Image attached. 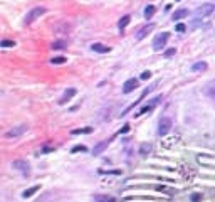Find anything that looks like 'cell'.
<instances>
[{"mask_svg": "<svg viewBox=\"0 0 215 202\" xmlns=\"http://www.w3.org/2000/svg\"><path fill=\"white\" fill-rule=\"evenodd\" d=\"M150 78H151V73H150V71H143L141 76H140V79H150Z\"/></svg>", "mask_w": 215, "mask_h": 202, "instance_id": "28", "label": "cell"}, {"mask_svg": "<svg viewBox=\"0 0 215 202\" xmlns=\"http://www.w3.org/2000/svg\"><path fill=\"white\" fill-rule=\"evenodd\" d=\"M13 46H15V40H12V39L0 40V47H13Z\"/></svg>", "mask_w": 215, "mask_h": 202, "instance_id": "22", "label": "cell"}, {"mask_svg": "<svg viewBox=\"0 0 215 202\" xmlns=\"http://www.w3.org/2000/svg\"><path fill=\"white\" fill-rule=\"evenodd\" d=\"M215 12V5L214 4H202L200 7H197V10H195V15L198 17V19H203V17H208V15H212Z\"/></svg>", "mask_w": 215, "mask_h": 202, "instance_id": "3", "label": "cell"}, {"mask_svg": "<svg viewBox=\"0 0 215 202\" xmlns=\"http://www.w3.org/2000/svg\"><path fill=\"white\" fill-rule=\"evenodd\" d=\"M168 39H170V34L168 32H160L155 35L153 39V51H161L163 47L167 46Z\"/></svg>", "mask_w": 215, "mask_h": 202, "instance_id": "2", "label": "cell"}, {"mask_svg": "<svg viewBox=\"0 0 215 202\" xmlns=\"http://www.w3.org/2000/svg\"><path fill=\"white\" fill-rule=\"evenodd\" d=\"M94 202H116L111 195H94Z\"/></svg>", "mask_w": 215, "mask_h": 202, "instance_id": "20", "label": "cell"}, {"mask_svg": "<svg viewBox=\"0 0 215 202\" xmlns=\"http://www.w3.org/2000/svg\"><path fill=\"white\" fill-rule=\"evenodd\" d=\"M46 12H47L46 7H34L32 10H30V12L25 15V19H24V24H25V25H30V24H34V22H35V20L40 17V15H44Z\"/></svg>", "mask_w": 215, "mask_h": 202, "instance_id": "1", "label": "cell"}, {"mask_svg": "<svg viewBox=\"0 0 215 202\" xmlns=\"http://www.w3.org/2000/svg\"><path fill=\"white\" fill-rule=\"evenodd\" d=\"M136 88H138V79H136V78H131V79L124 81V84H123V93L129 94L131 91H134Z\"/></svg>", "mask_w": 215, "mask_h": 202, "instance_id": "10", "label": "cell"}, {"mask_svg": "<svg viewBox=\"0 0 215 202\" xmlns=\"http://www.w3.org/2000/svg\"><path fill=\"white\" fill-rule=\"evenodd\" d=\"M82 133H93V128L86 126V128H77V130H72L71 135H82Z\"/></svg>", "mask_w": 215, "mask_h": 202, "instance_id": "21", "label": "cell"}, {"mask_svg": "<svg viewBox=\"0 0 215 202\" xmlns=\"http://www.w3.org/2000/svg\"><path fill=\"white\" fill-rule=\"evenodd\" d=\"M153 27H155V24H148V25H143V27L140 29V30L136 32V35H134V39H136V40H141V39H145V37H146L148 34H150L151 30H153Z\"/></svg>", "mask_w": 215, "mask_h": 202, "instance_id": "12", "label": "cell"}, {"mask_svg": "<svg viewBox=\"0 0 215 202\" xmlns=\"http://www.w3.org/2000/svg\"><path fill=\"white\" fill-rule=\"evenodd\" d=\"M175 2H181V0H175Z\"/></svg>", "mask_w": 215, "mask_h": 202, "instance_id": "32", "label": "cell"}, {"mask_svg": "<svg viewBox=\"0 0 215 202\" xmlns=\"http://www.w3.org/2000/svg\"><path fill=\"white\" fill-rule=\"evenodd\" d=\"M129 20H131V17H129V15H123V17L119 19V22H118V27H119V30H121V32H123V30H124V29L128 27Z\"/></svg>", "mask_w": 215, "mask_h": 202, "instance_id": "15", "label": "cell"}, {"mask_svg": "<svg viewBox=\"0 0 215 202\" xmlns=\"http://www.w3.org/2000/svg\"><path fill=\"white\" fill-rule=\"evenodd\" d=\"M188 13H190V12H188L187 8H178L176 12H173V15H171V20H173V22H178V20L185 19Z\"/></svg>", "mask_w": 215, "mask_h": 202, "instance_id": "14", "label": "cell"}, {"mask_svg": "<svg viewBox=\"0 0 215 202\" xmlns=\"http://www.w3.org/2000/svg\"><path fill=\"white\" fill-rule=\"evenodd\" d=\"M150 148H151V145H141V153H146V152H150Z\"/></svg>", "mask_w": 215, "mask_h": 202, "instance_id": "30", "label": "cell"}, {"mask_svg": "<svg viewBox=\"0 0 215 202\" xmlns=\"http://www.w3.org/2000/svg\"><path fill=\"white\" fill-rule=\"evenodd\" d=\"M91 51H94V52H98V54H106V52L111 51V47H109V46H103V44H99V42H96V44L91 46Z\"/></svg>", "mask_w": 215, "mask_h": 202, "instance_id": "13", "label": "cell"}, {"mask_svg": "<svg viewBox=\"0 0 215 202\" xmlns=\"http://www.w3.org/2000/svg\"><path fill=\"white\" fill-rule=\"evenodd\" d=\"M175 54H176V49H175V47H170V49H167V51H165V54H163V56H165V57H171V56H175Z\"/></svg>", "mask_w": 215, "mask_h": 202, "instance_id": "25", "label": "cell"}, {"mask_svg": "<svg viewBox=\"0 0 215 202\" xmlns=\"http://www.w3.org/2000/svg\"><path fill=\"white\" fill-rule=\"evenodd\" d=\"M27 131V125H20V126H15L12 130H8L5 133V138H17L20 135H24Z\"/></svg>", "mask_w": 215, "mask_h": 202, "instance_id": "9", "label": "cell"}, {"mask_svg": "<svg viewBox=\"0 0 215 202\" xmlns=\"http://www.w3.org/2000/svg\"><path fill=\"white\" fill-rule=\"evenodd\" d=\"M66 61L67 59L64 56H57V57H52V59H51V64H64Z\"/></svg>", "mask_w": 215, "mask_h": 202, "instance_id": "23", "label": "cell"}, {"mask_svg": "<svg viewBox=\"0 0 215 202\" xmlns=\"http://www.w3.org/2000/svg\"><path fill=\"white\" fill-rule=\"evenodd\" d=\"M76 93H77V89H76V88H69V89H66L64 94L59 98V105H66L67 101L72 100L74 96H76Z\"/></svg>", "mask_w": 215, "mask_h": 202, "instance_id": "11", "label": "cell"}, {"mask_svg": "<svg viewBox=\"0 0 215 202\" xmlns=\"http://www.w3.org/2000/svg\"><path fill=\"white\" fill-rule=\"evenodd\" d=\"M12 167L15 168V170L22 172V175H24V177H29V174H30V165H29L27 162H24V160H15V162H12Z\"/></svg>", "mask_w": 215, "mask_h": 202, "instance_id": "7", "label": "cell"}, {"mask_svg": "<svg viewBox=\"0 0 215 202\" xmlns=\"http://www.w3.org/2000/svg\"><path fill=\"white\" fill-rule=\"evenodd\" d=\"M160 101H161V94H158V96L151 98V100L148 101L146 105H143V106H141V109H140V111H138L136 114H134V116L138 118V116H141V114H145L146 111H151V109H153V106H156V105H158Z\"/></svg>", "mask_w": 215, "mask_h": 202, "instance_id": "5", "label": "cell"}, {"mask_svg": "<svg viewBox=\"0 0 215 202\" xmlns=\"http://www.w3.org/2000/svg\"><path fill=\"white\" fill-rule=\"evenodd\" d=\"M155 12H156V8H155V5H146L145 7V13H143V15H145V19H151V17H153L155 15Z\"/></svg>", "mask_w": 215, "mask_h": 202, "instance_id": "18", "label": "cell"}, {"mask_svg": "<svg viewBox=\"0 0 215 202\" xmlns=\"http://www.w3.org/2000/svg\"><path fill=\"white\" fill-rule=\"evenodd\" d=\"M116 136H118V133L113 135V136H111L109 140H103V141H99V143H98V145H96V147L93 148V155H101V153H103V152H104V150L108 148V145H109V143H111V141H113L114 138H116Z\"/></svg>", "mask_w": 215, "mask_h": 202, "instance_id": "8", "label": "cell"}, {"mask_svg": "<svg viewBox=\"0 0 215 202\" xmlns=\"http://www.w3.org/2000/svg\"><path fill=\"white\" fill-rule=\"evenodd\" d=\"M56 148L54 147H44V148H40V153H49V152H54Z\"/></svg>", "mask_w": 215, "mask_h": 202, "instance_id": "29", "label": "cell"}, {"mask_svg": "<svg viewBox=\"0 0 215 202\" xmlns=\"http://www.w3.org/2000/svg\"><path fill=\"white\" fill-rule=\"evenodd\" d=\"M67 47V40H54L52 42V49L59 51V49H66Z\"/></svg>", "mask_w": 215, "mask_h": 202, "instance_id": "19", "label": "cell"}, {"mask_svg": "<svg viewBox=\"0 0 215 202\" xmlns=\"http://www.w3.org/2000/svg\"><path fill=\"white\" fill-rule=\"evenodd\" d=\"M39 189H40V185H34V187H30L29 190H24V192H22V197H24V199H29V197H32Z\"/></svg>", "mask_w": 215, "mask_h": 202, "instance_id": "17", "label": "cell"}, {"mask_svg": "<svg viewBox=\"0 0 215 202\" xmlns=\"http://www.w3.org/2000/svg\"><path fill=\"white\" fill-rule=\"evenodd\" d=\"M155 88H156V83H153V84H151V86H148V88H145V89H143V93H141V96H140V98H138V100L134 101L133 105H129V106H128V108H126V109H124V111H123V113H121V114H123V116H124V114H128V113H129V111H131V109H133L134 106H136V105H138V103H140L141 100H143V98H145V96H148V94L151 93V91H153Z\"/></svg>", "mask_w": 215, "mask_h": 202, "instance_id": "6", "label": "cell"}, {"mask_svg": "<svg viewBox=\"0 0 215 202\" xmlns=\"http://www.w3.org/2000/svg\"><path fill=\"white\" fill-rule=\"evenodd\" d=\"M207 62H205V61H200V62H195L193 66H192V71H193V73H200V71H205V69H207Z\"/></svg>", "mask_w": 215, "mask_h": 202, "instance_id": "16", "label": "cell"}, {"mask_svg": "<svg viewBox=\"0 0 215 202\" xmlns=\"http://www.w3.org/2000/svg\"><path fill=\"white\" fill-rule=\"evenodd\" d=\"M71 152H72V153H77V152H87V148L84 147V145H76Z\"/></svg>", "mask_w": 215, "mask_h": 202, "instance_id": "24", "label": "cell"}, {"mask_svg": "<svg viewBox=\"0 0 215 202\" xmlns=\"http://www.w3.org/2000/svg\"><path fill=\"white\" fill-rule=\"evenodd\" d=\"M175 29H176V32H185V30H187V25H185V24H176V25H175Z\"/></svg>", "mask_w": 215, "mask_h": 202, "instance_id": "26", "label": "cell"}, {"mask_svg": "<svg viewBox=\"0 0 215 202\" xmlns=\"http://www.w3.org/2000/svg\"><path fill=\"white\" fill-rule=\"evenodd\" d=\"M171 118H168V116H165V118H161L160 121H158V135L160 136H167L168 131L171 130Z\"/></svg>", "mask_w": 215, "mask_h": 202, "instance_id": "4", "label": "cell"}, {"mask_svg": "<svg viewBox=\"0 0 215 202\" xmlns=\"http://www.w3.org/2000/svg\"><path fill=\"white\" fill-rule=\"evenodd\" d=\"M128 131H129V126H128V125H124V126L121 128L119 131H118V135H123V133H128Z\"/></svg>", "mask_w": 215, "mask_h": 202, "instance_id": "31", "label": "cell"}, {"mask_svg": "<svg viewBox=\"0 0 215 202\" xmlns=\"http://www.w3.org/2000/svg\"><path fill=\"white\" fill-rule=\"evenodd\" d=\"M190 201L192 202H200L202 201V194H192L190 195Z\"/></svg>", "mask_w": 215, "mask_h": 202, "instance_id": "27", "label": "cell"}]
</instances>
